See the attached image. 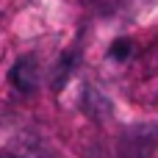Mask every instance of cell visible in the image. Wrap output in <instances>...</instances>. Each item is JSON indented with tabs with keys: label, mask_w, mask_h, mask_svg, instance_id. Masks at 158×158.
Wrapping results in <instances>:
<instances>
[{
	"label": "cell",
	"mask_w": 158,
	"mask_h": 158,
	"mask_svg": "<svg viewBox=\"0 0 158 158\" xmlns=\"http://www.w3.org/2000/svg\"><path fill=\"white\" fill-rule=\"evenodd\" d=\"M11 83H14L19 92H33V86H36V64H33L31 56H25V58H19V61L14 64V69H11Z\"/></svg>",
	"instance_id": "6da1fadb"
},
{
	"label": "cell",
	"mask_w": 158,
	"mask_h": 158,
	"mask_svg": "<svg viewBox=\"0 0 158 158\" xmlns=\"http://www.w3.org/2000/svg\"><path fill=\"white\" fill-rule=\"evenodd\" d=\"M131 53H133V42H131V39H117V42L111 44V53H108V56L117 58V61H125Z\"/></svg>",
	"instance_id": "7a4b0ae2"
}]
</instances>
